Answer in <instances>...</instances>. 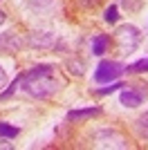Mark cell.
Wrapping results in <instances>:
<instances>
[{
    "instance_id": "cell-1",
    "label": "cell",
    "mask_w": 148,
    "mask_h": 150,
    "mask_svg": "<svg viewBox=\"0 0 148 150\" xmlns=\"http://www.w3.org/2000/svg\"><path fill=\"white\" fill-rule=\"evenodd\" d=\"M20 88L34 99H47V96L56 94L63 88V81L52 65H36L27 74H23V85Z\"/></svg>"
},
{
    "instance_id": "cell-2",
    "label": "cell",
    "mask_w": 148,
    "mask_h": 150,
    "mask_svg": "<svg viewBox=\"0 0 148 150\" xmlns=\"http://www.w3.org/2000/svg\"><path fill=\"white\" fill-rule=\"evenodd\" d=\"M139 29L132 25H123L117 29V34H115V40H117L119 50L123 52V54H130V52H135V47L139 45Z\"/></svg>"
},
{
    "instance_id": "cell-3",
    "label": "cell",
    "mask_w": 148,
    "mask_h": 150,
    "mask_svg": "<svg viewBox=\"0 0 148 150\" xmlns=\"http://www.w3.org/2000/svg\"><path fill=\"white\" fill-rule=\"evenodd\" d=\"M97 146L99 148H112V150H121V148H128V141L121 132L112 130V128H105V130H99L97 132Z\"/></svg>"
},
{
    "instance_id": "cell-4",
    "label": "cell",
    "mask_w": 148,
    "mask_h": 150,
    "mask_svg": "<svg viewBox=\"0 0 148 150\" xmlns=\"http://www.w3.org/2000/svg\"><path fill=\"white\" fill-rule=\"evenodd\" d=\"M121 72H126V67H123L121 63H117V61H101L97 65V72H94V81L97 83H110V81H115Z\"/></svg>"
},
{
    "instance_id": "cell-5",
    "label": "cell",
    "mask_w": 148,
    "mask_h": 150,
    "mask_svg": "<svg viewBox=\"0 0 148 150\" xmlns=\"http://www.w3.org/2000/svg\"><path fill=\"white\" fill-rule=\"evenodd\" d=\"M142 94L139 92H135L132 88H123L121 90V103L126 108H137V105H142Z\"/></svg>"
},
{
    "instance_id": "cell-6",
    "label": "cell",
    "mask_w": 148,
    "mask_h": 150,
    "mask_svg": "<svg viewBox=\"0 0 148 150\" xmlns=\"http://www.w3.org/2000/svg\"><path fill=\"white\" fill-rule=\"evenodd\" d=\"M101 112L99 108H85V110H72L68 112V121H83V119H90V117H97Z\"/></svg>"
},
{
    "instance_id": "cell-7",
    "label": "cell",
    "mask_w": 148,
    "mask_h": 150,
    "mask_svg": "<svg viewBox=\"0 0 148 150\" xmlns=\"http://www.w3.org/2000/svg\"><path fill=\"white\" fill-rule=\"evenodd\" d=\"M108 43H110V38L103 36V34H99V36L92 38V54H97V56H101L105 52V47H108Z\"/></svg>"
},
{
    "instance_id": "cell-8",
    "label": "cell",
    "mask_w": 148,
    "mask_h": 150,
    "mask_svg": "<svg viewBox=\"0 0 148 150\" xmlns=\"http://www.w3.org/2000/svg\"><path fill=\"white\" fill-rule=\"evenodd\" d=\"M29 43L31 45H52L54 43V34H34V36L29 38Z\"/></svg>"
},
{
    "instance_id": "cell-9",
    "label": "cell",
    "mask_w": 148,
    "mask_h": 150,
    "mask_svg": "<svg viewBox=\"0 0 148 150\" xmlns=\"http://www.w3.org/2000/svg\"><path fill=\"white\" fill-rule=\"evenodd\" d=\"M18 128H14V125L5 123V121H0V137L2 139H14V137H18Z\"/></svg>"
},
{
    "instance_id": "cell-10",
    "label": "cell",
    "mask_w": 148,
    "mask_h": 150,
    "mask_svg": "<svg viewBox=\"0 0 148 150\" xmlns=\"http://www.w3.org/2000/svg\"><path fill=\"white\" fill-rule=\"evenodd\" d=\"M135 128H137V134H139V137L148 139V114H142V117L137 119Z\"/></svg>"
},
{
    "instance_id": "cell-11",
    "label": "cell",
    "mask_w": 148,
    "mask_h": 150,
    "mask_svg": "<svg viewBox=\"0 0 148 150\" xmlns=\"http://www.w3.org/2000/svg\"><path fill=\"white\" fill-rule=\"evenodd\" d=\"M65 65H68V69L72 72V74H76V76H81V74H83V63H81L79 58H70V61L65 63Z\"/></svg>"
},
{
    "instance_id": "cell-12",
    "label": "cell",
    "mask_w": 148,
    "mask_h": 150,
    "mask_svg": "<svg viewBox=\"0 0 148 150\" xmlns=\"http://www.w3.org/2000/svg\"><path fill=\"white\" fill-rule=\"evenodd\" d=\"M126 72H148V58H142V61L132 63L126 67Z\"/></svg>"
},
{
    "instance_id": "cell-13",
    "label": "cell",
    "mask_w": 148,
    "mask_h": 150,
    "mask_svg": "<svg viewBox=\"0 0 148 150\" xmlns=\"http://www.w3.org/2000/svg\"><path fill=\"white\" fill-rule=\"evenodd\" d=\"M117 18H119V16H117V7H115V5L108 7V9H105V23H115Z\"/></svg>"
},
{
    "instance_id": "cell-14",
    "label": "cell",
    "mask_w": 148,
    "mask_h": 150,
    "mask_svg": "<svg viewBox=\"0 0 148 150\" xmlns=\"http://www.w3.org/2000/svg\"><path fill=\"white\" fill-rule=\"evenodd\" d=\"M119 88H123L121 83H112L110 88H103V90H99V94H108V92H115V90H119Z\"/></svg>"
},
{
    "instance_id": "cell-15",
    "label": "cell",
    "mask_w": 148,
    "mask_h": 150,
    "mask_svg": "<svg viewBox=\"0 0 148 150\" xmlns=\"http://www.w3.org/2000/svg\"><path fill=\"white\" fill-rule=\"evenodd\" d=\"M2 88H7V72L0 65V92H2Z\"/></svg>"
},
{
    "instance_id": "cell-16",
    "label": "cell",
    "mask_w": 148,
    "mask_h": 150,
    "mask_svg": "<svg viewBox=\"0 0 148 150\" xmlns=\"http://www.w3.org/2000/svg\"><path fill=\"white\" fill-rule=\"evenodd\" d=\"M0 148H5V150H11V144H0Z\"/></svg>"
},
{
    "instance_id": "cell-17",
    "label": "cell",
    "mask_w": 148,
    "mask_h": 150,
    "mask_svg": "<svg viewBox=\"0 0 148 150\" xmlns=\"http://www.w3.org/2000/svg\"><path fill=\"white\" fill-rule=\"evenodd\" d=\"M2 23H5V13L0 11V25H2Z\"/></svg>"
}]
</instances>
